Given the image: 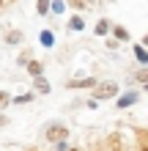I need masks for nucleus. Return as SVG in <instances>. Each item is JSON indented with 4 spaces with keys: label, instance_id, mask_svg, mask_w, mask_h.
I'll return each mask as SVG.
<instances>
[{
    "label": "nucleus",
    "instance_id": "17",
    "mask_svg": "<svg viewBox=\"0 0 148 151\" xmlns=\"http://www.w3.org/2000/svg\"><path fill=\"white\" fill-rule=\"evenodd\" d=\"M6 102H8V93H3V91H0V107H6Z\"/></svg>",
    "mask_w": 148,
    "mask_h": 151
},
{
    "label": "nucleus",
    "instance_id": "9",
    "mask_svg": "<svg viewBox=\"0 0 148 151\" xmlns=\"http://www.w3.org/2000/svg\"><path fill=\"white\" fill-rule=\"evenodd\" d=\"M107 30H110V22H107V19H102V22L96 25V33H99V36H104Z\"/></svg>",
    "mask_w": 148,
    "mask_h": 151
},
{
    "label": "nucleus",
    "instance_id": "4",
    "mask_svg": "<svg viewBox=\"0 0 148 151\" xmlns=\"http://www.w3.org/2000/svg\"><path fill=\"white\" fill-rule=\"evenodd\" d=\"M28 72H30L33 77H41V74H44V63H39V60H30V63H28Z\"/></svg>",
    "mask_w": 148,
    "mask_h": 151
},
{
    "label": "nucleus",
    "instance_id": "2",
    "mask_svg": "<svg viewBox=\"0 0 148 151\" xmlns=\"http://www.w3.org/2000/svg\"><path fill=\"white\" fill-rule=\"evenodd\" d=\"M44 135H47V140H55V143H58V140H63V137L69 135V129L63 127V124H49Z\"/></svg>",
    "mask_w": 148,
    "mask_h": 151
},
{
    "label": "nucleus",
    "instance_id": "15",
    "mask_svg": "<svg viewBox=\"0 0 148 151\" xmlns=\"http://www.w3.org/2000/svg\"><path fill=\"white\" fill-rule=\"evenodd\" d=\"M30 99H33V96H30V93H25V96H16V104H28Z\"/></svg>",
    "mask_w": 148,
    "mask_h": 151
},
{
    "label": "nucleus",
    "instance_id": "14",
    "mask_svg": "<svg viewBox=\"0 0 148 151\" xmlns=\"http://www.w3.org/2000/svg\"><path fill=\"white\" fill-rule=\"evenodd\" d=\"M110 146H112V151H124V148H121V143H118V135L110 137Z\"/></svg>",
    "mask_w": 148,
    "mask_h": 151
},
{
    "label": "nucleus",
    "instance_id": "18",
    "mask_svg": "<svg viewBox=\"0 0 148 151\" xmlns=\"http://www.w3.org/2000/svg\"><path fill=\"white\" fill-rule=\"evenodd\" d=\"M55 151H69V148H66V143H63V140H58V148H55Z\"/></svg>",
    "mask_w": 148,
    "mask_h": 151
},
{
    "label": "nucleus",
    "instance_id": "8",
    "mask_svg": "<svg viewBox=\"0 0 148 151\" xmlns=\"http://www.w3.org/2000/svg\"><path fill=\"white\" fill-rule=\"evenodd\" d=\"M82 85H85V88H91V85H96V80H93V77H85L82 83H71V88H82Z\"/></svg>",
    "mask_w": 148,
    "mask_h": 151
},
{
    "label": "nucleus",
    "instance_id": "7",
    "mask_svg": "<svg viewBox=\"0 0 148 151\" xmlns=\"http://www.w3.org/2000/svg\"><path fill=\"white\" fill-rule=\"evenodd\" d=\"M52 44H55V36H52L49 30H44L41 33V47H52Z\"/></svg>",
    "mask_w": 148,
    "mask_h": 151
},
{
    "label": "nucleus",
    "instance_id": "13",
    "mask_svg": "<svg viewBox=\"0 0 148 151\" xmlns=\"http://www.w3.org/2000/svg\"><path fill=\"white\" fill-rule=\"evenodd\" d=\"M49 8H52V11H63V8H66V3H63V0H55V3H49Z\"/></svg>",
    "mask_w": 148,
    "mask_h": 151
},
{
    "label": "nucleus",
    "instance_id": "12",
    "mask_svg": "<svg viewBox=\"0 0 148 151\" xmlns=\"http://www.w3.org/2000/svg\"><path fill=\"white\" fill-rule=\"evenodd\" d=\"M115 39H118V41L129 39V30H126V28H115Z\"/></svg>",
    "mask_w": 148,
    "mask_h": 151
},
{
    "label": "nucleus",
    "instance_id": "5",
    "mask_svg": "<svg viewBox=\"0 0 148 151\" xmlns=\"http://www.w3.org/2000/svg\"><path fill=\"white\" fill-rule=\"evenodd\" d=\"M33 88H36L39 93H49V91H52V88H49V83H47L44 77H36V83H33Z\"/></svg>",
    "mask_w": 148,
    "mask_h": 151
},
{
    "label": "nucleus",
    "instance_id": "19",
    "mask_svg": "<svg viewBox=\"0 0 148 151\" xmlns=\"http://www.w3.org/2000/svg\"><path fill=\"white\" fill-rule=\"evenodd\" d=\"M140 151H145V143H143V137H140Z\"/></svg>",
    "mask_w": 148,
    "mask_h": 151
},
{
    "label": "nucleus",
    "instance_id": "16",
    "mask_svg": "<svg viewBox=\"0 0 148 151\" xmlns=\"http://www.w3.org/2000/svg\"><path fill=\"white\" fill-rule=\"evenodd\" d=\"M137 80H140V83H145V80H148V72H145V69H140V72H137Z\"/></svg>",
    "mask_w": 148,
    "mask_h": 151
},
{
    "label": "nucleus",
    "instance_id": "22",
    "mask_svg": "<svg viewBox=\"0 0 148 151\" xmlns=\"http://www.w3.org/2000/svg\"><path fill=\"white\" fill-rule=\"evenodd\" d=\"M30 151H36V148H30Z\"/></svg>",
    "mask_w": 148,
    "mask_h": 151
},
{
    "label": "nucleus",
    "instance_id": "10",
    "mask_svg": "<svg viewBox=\"0 0 148 151\" xmlns=\"http://www.w3.org/2000/svg\"><path fill=\"white\" fill-rule=\"evenodd\" d=\"M82 17H71V30H82Z\"/></svg>",
    "mask_w": 148,
    "mask_h": 151
},
{
    "label": "nucleus",
    "instance_id": "1",
    "mask_svg": "<svg viewBox=\"0 0 148 151\" xmlns=\"http://www.w3.org/2000/svg\"><path fill=\"white\" fill-rule=\"evenodd\" d=\"M99 88L93 91L96 99H112V96H118V85L115 83H96Z\"/></svg>",
    "mask_w": 148,
    "mask_h": 151
},
{
    "label": "nucleus",
    "instance_id": "11",
    "mask_svg": "<svg viewBox=\"0 0 148 151\" xmlns=\"http://www.w3.org/2000/svg\"><path fill=\"white\" fill-rule=\"evenodd\" d=\"M36 8H39V14H47V11H49V0H39Z\"/></svg>",
    "mask_w": 148,
    "mask_h": 151
},
{
    "label": "nucleus",
    "instance_id": "20",
    "mask_svg": "<svg viewBox=\"0 0 148 151\" xmlns=\"http://www.w3.org/2000/svg\"><path fill=\"white\" fill-rule=\"evenodd\" d=\"M69 151H80V148H69Z\"/></svg>",
    "mask_w": 148,
    "mask_h": 151
},
{
    "label": "nucleus",
    "instance_id": "6",
    "mask_svg": "<svg viewBox=\"0 0 148 151\" xmlns=\"http://www.w3.org/2000/svg\"><path fill=\"white\" fill-rule=\"evenodd\" d=\"M134 58H137V63H148V52L140 47V44L134 47Z\"/></svg>",
    "mask_w": 148,
    "mask_h": 151
},
{
    "label": "nucleus",
    "instance_id": "21",
    "mask_svg": "<svg viewBox=\"0 0 148 151\" xmlns=\"http://www.w3.org/2000/svg\"><path fill=\"white\" fill-rule=\"evenodd\" d=\"M0 8H3V0H0Z\"/></svg>",
    "mask_w": 148,
    "mask_h": 151
},
{
    "label": "nucleus",
    "instance_id": "3",
    "mask_svg": "<svg viewBox=\"0 0 148 151\" xmlns=\"http://www.w3.org/2000/svg\"><path fill=\"white\" fill-rule=\"evenodd\" d=\"M137 102V93H126V96H118V107L124 110V107H129V104H134Z\"/></svg>",
    "mask_w": 148,
    "mask_h": 151
}]
</instances>
